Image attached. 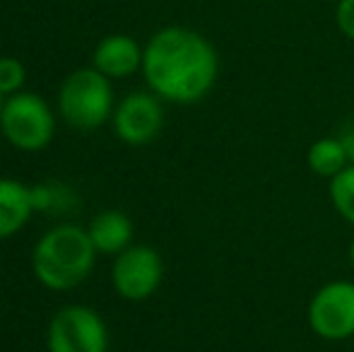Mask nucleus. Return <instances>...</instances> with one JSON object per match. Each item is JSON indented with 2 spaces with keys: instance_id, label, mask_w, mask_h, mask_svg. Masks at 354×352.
Masks as SVG:
<instances>
[{
  "instance_id": "nucleus-18",
  "label": "nucleus",
  "mask_w": 354,
  "mask_h": 352,
  "mask_svg": "<svg viewBox=\"0 0 354 352\" xmlns=\"http://www.w3.org/2000/svg\"><path fill=\"white\" fill-rule=\"evenodd\" d=\"M0 113H3V104H0Z\"/></svg>"
},
{
  "instance_id": "nucleus-17",
  "label": "nucleus",
  "mask_w": 354,
  "mask_h": 352,
  "mask_svg": "<svg viewBox=\"0 0 354 352\" xmlns=\"http://www.w3.org/2000/svg\"><path fill=\"white\" fill-rule=\"evenodd\" d=\"M347 256H350V263L354 268V237H352V241H350V249H347Z\"/></svg>"
},
{
  "instance_id": "nucleus-16",
  "label": "nucleus",
  "mask_w": 354,
  "mask_h": 352,
  "mask_svg": "<svg viewBox=\"0 0 354 352\" xmlns=\"http://www.w3.org/2000/svg\"><path fill=\"white\" fill-rule=\"evenodd\" d=\"M337 140H340V145H342V150H345V155H347V162L350 165H354V116L352 118H347L345 123L340 126V131H337Z\"/></svg>"
},
{
  "instance_id": "nucleus-15",
  "label": "nucleus",
  "mask_w": 354,
  "mask_h": 352,
  "mask_svg": "<svg viewBox=\"0 0 354 352\" xmlns=\"http://www.w3.org/2000/svg\"><path fill=\"white\" fill-rule=\"evenodd\" d=\"M335 24L342 37L354 41V0H337L335 5Z\"/></svg>"
},
{
  "instance_id": "nucleus-13",
  "label": "nucleus",
  "mask_w": 354,
  "mask_h": 352,
  "mask_svg": "<svg viewBox=\"0 0 354 352\" xmlns=\"http://www.w3.org/2000/svg\"><path fill=\"white\" fill-rule=\"evenodd\" d=\"M328 193L337 215L354 227V165H347L340 174L328 181Z\"/></svg>"
},
{
  "instance_id": "nucleus-8",
  "label": "nucleus",
  "mask_w": 354,
  "mask_h": 352,
  "mask_svg": "<svg viewBox=\"0 0 354 352\" xmlns=\"http://www.w3.org/2000/svg\"><path fill=\"white\" fill-rule=\"evenodd\" d=\"M116 133L128 145H147L159 136L164 123V109L157 94H128L116 109Z\"/></svg>"
},
{
  "instance_id": "nucleus-5",
  "label": "nucleus",
  "mask_w": 354,
  "mask_h": 352,
  "mask_svg": "<svg viewBox=\"0 0 354 352\" xmlns=\"http://www.w3.org/2000/svg\"><path fill=\"white\" fill-rule=\"evenodd\" d=\"M3 133L19 150H41L53 138V116L37 94H12L0 113Z\"/></svg>"
},
{
  "instance_id": "nucleus-11",
  "label": "nucleus",
  "mask_w": 354,
  "mask_h": 352,
  "mask_svg": "<svg viewBox=\"0 0 354 352\" xmlns=\"http://www.w3.org/2000/svg\"><path fill=\"white\" fill-rule=\"evenodd\" d=\"M133 225L121 210H104L89 225V239L102 254H123L131 246Z\"/></svg>"
},
{
  "instance_id": "nucleus-6",
  "label": "nucleus",
  "mask_w": 354,
  "mask_h": 352,
  "mask_svg": "<svg viewBox=\"0 0 354 352\" xmlns=\"http://www.w3.org/2000/svg\"><path fill=\"white\" fill-rule=\"evenodd\" d=\"M104 321L87 306H66L48 326V352H106Z\"/></svg>"
},
{
  "instance_id": "nucleus-12",
  "label": "nucleus",
  "mask_w": 354,
  "mask_h": 352,
  "mask_svg": "<svg viewBox=\"0 0 354 352\" xmlns=\"http://www.w3.org/2000/svg\"><path fill=\"white\" fill-rule=\"evenodd\" d=\"M347 165H350V162H347V155L335 136L318 138V140L311 142L306 150V167L316 176H323V178H328V181H330L333 176L340 174Z\"/></svg>"
},
{
  "instance_id": "nucleus-9",
  "label": "nucleus",
  "mask_w": 354,
  "mask_h": 352,
  "mask_svg": "<svg viewBox=\"0 0 354 352\" xmlns=\"http://www.w3.org/2000/svg\"><path fill=\"white\" fill-rule=\"evenodd\" d=\"M142 53L136 39L126 34H111L99 41L94 51V66L106 77H128L142 68Z\"/></svg>"
},
{
  "instance_id": "nucleus-10",
  "label": "nucleus",
  "mask_w": 354,
  "mask_h": 352,
  "mask_svg": "<svg viewBox=\"0 0 354 352\" xmlns=\"http://www.w3.org/2000/svg\"><path fill=\"white\" fill-rule=\"evenodd\" d=\"M34 205V193L27 186L12 178H0V239L22 230Z\"/></svg>"
},
{
  "instance_id": "nucleus-4",
  "label": "nucleus",
  "mask_w": 354,
  "mask_h": 352,
  "mask_svg": "<svg viewBox=\"0 0 354 352\" xmlns=\"http://www.w3.org/2000/svg\"><path fill=\"white\" fill-rule=\"evenodd\" d=\"M306 321L313 335L330 343L354 338V282L330 280L311 295Z\"/></svg>"
},
{
  "instance_id": "nucleus-7",
  "label": "nucleus",
  "mask_w": 354,
  "mask_h": 352,
  "mask_svg": "<svg viewBox=\"0 0 354 352\" xmlns=\"http://www.w3.org/2000/svg\"><path fill=\"white\" fill-rule=\"evenodd\" d=\"M164 263L152 246H128L113 263V287L123 299L142 302L162 285Z\"/></svg>"
},
{
  "instance_id": "nucleus-2",
  "label": "nucleus",
  "mask_w": 354,
  "mask_h": 352,
  "mask_svg": "<svg viewBox=\"0 0 354 352\" xmlns=\"http://www.w3.org/2000/svg\"><path fill=\"white\" fill-rule=\"evenodd\" d=\"M94 251L89 232L75 225L56 227L34 249V272L48 290H73L92 270Z\"/></svg>"
},
{
  "instance_id": "nucleus-14",
  "label": "nucleus",
  "mask_w": 354,
  "mask_h": 352,
  "mask_svg": "<svg viewBox=\"0 0 354 352\" xmlns=\"http://www.w3.org/2000/svg\"><path fill=\"white\" fill-rule=\"evenodd\" d=\"M24 68L15 58H0V94H12L22 87Z\"/></svg>"
},
{
  "instance_id": "nucleus-3",
  "label": "nucleus",
  "mask_w": 354,
  "mask_h": 352,
  "mask_svg": "<svg viewBox=\"0 0 354 352\" xmlns=\"http://www.w3.org/2000/svg\"><path fill=\"white\" fill-rule=\"evenodd\" d=\"M111 85L99 71H77L63 82L61 113L80 131L99 128L111 113Z\"/></svg>"
},
{
  "instance_id": "nucleus-1",
  "label": "nucleus",
  "mask_w": 354,
  "mask_h": 352,
  "mask_svg": "<svg viewBox=\"0 0 354 352\" xmlns=\"http://www.w3.org/2000/svg\"><path fill=\"white\" fill-rule=\"evenodd\" d=\"M142 73L159 99L196 104L212 92L219 58L212 41L186 27H164L142 53Z\"/></svg>"
}]
</instances>
